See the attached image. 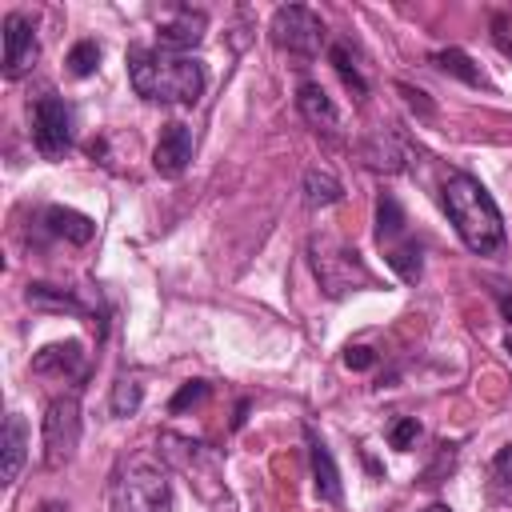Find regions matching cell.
Wrapping results in <instances>:
<instances>
[{"label":"cell","mask_w":512,"mask_h":512,"mask_svg":"<svg viewBox=\"0 0 512 512\" xmlns=\"http://www.w3.org/2000/svg\"><path fill=\"white\" fill-rule=\"evenodd\" d=\"M128 80L136 96L152 104H196L208 84L200 60L176 56L164 48H144V44L128 48Z\"/></svg>","instance_id":"1"},{"label":"cell","mask_w":512,"mask_h":512,"mask_svg":"<svg viewBox=\"0 0 512 512\" xmlns=\"http://www.w3.org/2000/svg\"><path fill=\"white\" fill-rule=\"evenodd\" d=\"M444 212H448V220H452V228L468 252H476V256H500L504 252V216L476 176L452 172L444 180Z\"/></svg>","instance_id":"2"},{"label":"cell","mask_w":512,"mask_h":512,"mask_svg":"<svg viewBox=\"0 0 512 512\" xmlns=\"http://www.w3.org/2000/svg\"><path fill=\"white\" fill-rule=\"evenodd\" d=\"M112 512H172V480L152 460H132L112 484Z\"/></svg>","instance_id":"3"},{"label":"cell","mask_w":512,"mask_h":512,"mask_svg":"<svg viewBox=\"0 0 512 512\" xmlns=\"http://www.w3.org/2000/svg\"><path fill=\"white\" fill-rule=\"evenodd\" d=\"M76 444H80V400L56 396L44 412V464L64 468L76 456Z\"/></svg>","instance_id":"4"},{"label":"cell","mask_w":512,"mask_h":512,"mask_svg":"<svg viewBox=\"0 0 512 512\" xmlns=\"http://www.w3.org/2000/svg\"><path fill=\"white\" fill-rule=\"evenodd\" d=\"M272 40L292 56H316L324 48V20L304 4H284L272 12Z\"/></svg>","instance_id":"5"},{"label":"cell","mask_w":512,"mask_h":512,"mask_svg":"<svg viewBox=\"0 0 512 512\" xmlns=\"http://www.w3.org/2000/svg\"><path fill=\"white\" fill-rule=\"evenodd\" d=\"M32 140L40 148V156L60 160L72 148V112L60 96H44L32 108Z\"/></svg>","instance_id":"6"},{"label":"cell","mask_w":512,"mask_h":512,"mask_svg":"<svg viewBox=\"0 0 512 512\" xmlns=\"http://www.w3.org/2000/svg\"><path fill=\"white\" fill-rule=\"evenodd\" d=\"M36 60H40L36 24L24 12H8L4 16V76L8 80H20Z\"/></svg>","instance_id":"7"},{"label":"cell","mask_w":512,"mask_h":512,"mask_svg":"<svg viewBox=\"0 0 512 512\" xmlns=\"http://www.w3.org/2000/svg\"><path fill=\"white\" fill-rule=\"evenodd\" d=\"M188 160H192V128L168 124V128L160 132L156 148H152V168H156L160 176L176 180V176L188 168Z\"/></svg>","instance_id":"8"},{"label":"cell","mask_w":512,"mask_h":512,"mask_svg":"<svg viewBox=\"0 0 512 512\" xmlns=\"http://www.w3.org/2000/svg\"><path fill=\"white\" fill-rule=\"evenodd\" d=\"M304 436H308V460H312V484H316V496L328 500V504H340V500H344V484H340V468H336L328 444L316 436L312 424L304 428Z\"/></svg>","instance_id":"9"},{"label":"cell","mask_w":512,"mask_h":512,"mask_svg":"<svg viewBox=\"0 0 512 512\" xmlns=\"http://www.w3.org/2000/svg\"><path fill=\"white\" fill-rule=\"evenodd\" d=\"M204 28H208L204 12L180 8L168 24H160V28H156V40H160V48H164V52H184V48H196V44L204 40Z\"/></svg>","instance_id":"10"},{"label":"cell","mask_w":512,"mask_h":512,"mask_svg":"<svg viewBox=\"0 0 512 512\" xmlns=\"http://www.w3.org/2000/svg\"><path fill=\"white\" fill-rule=\"evenodd\" d=\"M296 108H300V116H304L312 128H320V132H336V128H340V112H336L332 96H328L316 80H304V84L296 88Z\"/></svg>","instance_id":"11"},{"label":"cell","mask_w":512,"mask_h":512,"mask_svg":"<svg viewBox=\"0 0 512 512\" xmlns=\"http://www.w3.org/2000/svg\"><path fill=\"white\" fill-rule=\"evenodd\" d=\"M84 368V348L80 340H64V344H48L36 352L32 360V372L40 376H76Z\"/></svg>","instance_id":"12"},{"label":"cell","mask_w":512,"mask_h":512,"mask_svg":"<svg viewBox=\"0 0 512 512\" xmlns=\"http://www.w3.org/2000/svg\"><path fill=\"white\" fill-rule=\"evenodd\" d=\"M0 452H4V472H0V480H4V484H12V480L20 476V468H24V460H28V424H24V416L8 412Z\"/></svg>","instance_id":"13"},{"label":"cell","mask_w":512,"mask_h":512,"mask_svg":"<svg viewBox=\"0 0 512 512\" xmlns=\"http://www.w3.org/2000/svg\"><path fill=\"white\" fill-rule=\"evenodd\" d=\"M44 220H48V228H52L56 236H64V240H72V244H88L92 232H96L92 216H84V212H76V208H60V204H52V208L44 212Z\"/></svg>","instance_id":"14"},{"label":"cell","mask_w":512,"mask_h":512,"mask_svg":"<svg viewBox=\"0 0 512 512\" xmlns=\"http://www.w3.org/2000/svg\"><path fill=\"white\" fill-rule=\"evenodd\" d=\"M344 196V184L328 172V168H308L304 172V200L312 204V208H328V204H336Z\"/></svg>","instance_id":"15"},{"label":"cell","mask_w":512,"mask_h":512,"mask_svg":"<svg viewBox=\"0 0 512 512\" xmlns=\"http://www.w3.org/2000/svg\"><path fill=\"white\" fill-rule=\"evenodd\" d=\"M384 256H388V268H392L404 284H416V280H420V244H416V240L404 236V240H396Z\"/></svg>","instance_id":"16"},{"label":"cell","mask_w":512,"mask_h":512,"mask_svg":"<svg viewBox=\"0 0 512 512\" xmlns=\"http://www.w3.org/2000/svg\"><path fill=\"white\" fill-rule=\"evenodd\" d=\"M28 304H32V308H52V312H72V316L84 312V304H80L72 292L52 288V284H28Z\"/></svg>","instance_id":"17"},{"label":"cell","mask_w":512,"mask_h":512,"mask_svg":"<svg viewBox=\"0 0 512 512\" xmlns=\"http://www.w3.org/2000/svg\"><path fill=\"white\" fill-rule=\"evenodd\" d=\"M404 208H400V200L396 196H380V204H376V236H380V244L384 240H404Z\"/></svg>","instance_id":"18"},{"label":"cell","mask_w":512,"mask_h":512,"mask_svg":"<svg viewBox=\"0 0 512 512\" xmlns=\"http://www.w3.org/2000/svg\"><path fill=\"white\" fill-rule=\"evenodd\" d=\"M432 64H436L440 72L464 80V84H480V68H476V64L468 60V52H460V48H440V52H432Z\"/></svg>","instance_id":"19"},{"label":"cell","mask_w":512,"mask_h":512,"mask_svg":"<svg viewBox=\"0 0 512 512\" xmlns=\"http://www.w3.org/2000/svg\"><path fill=\"white\" fill-rule=\"evenodd\" d=\"M140 400H144V388L136 384V380H128V376H120L116 384H112V400H108V408H112V416H136V408H140Z\"/></svg>","instance_id":"20"},{"label":"cell","mask_w":512,"mask_h":512,"mask_svg":"<svg viewBox=\"0 0 512 512\" xmlns=\"http://www.w3.org/2000/svg\"><path fill=\"white\" fill-rule=\"evenodd\" d=\"M328 60H332V68L340 72L344 88H352L356 96H368V84H364V76H360V68L352 64V56H348V48H344V44H332V48H328Z\"/></svg>","instance_id":"21"},{"label":"cell","mask_w":512,"mask_h":512,"mask_svg":"<svg viewBox=\"0 0 512 512\" xmlns=\"http://www.w3.org/2000/svg\"><path fill=\"white\" fill-rule=\"evenodd\" d=\"M96 64H100V44H96V40L72 44V52H68V72H72V76H92Z\"/></svg>","instance_id":"22"},{"label":"cell","mask_w":512,"mask_h":512,"mask_svg":"<svg viewBox=\"0 0 512 512\" xmlns=\"http://www.w3.org/2000/svg\"><path fill=\"white\" fill-rule=\"evenodd\" d=\"M204 396H208V380H188V384H180V392L168 400V408H172V412H188V408H196Z\"/></svg>","instance_id":"23"},{"label":"cell","mask_w":512,"mask_h":512,"mask_svg":"<svg viewBox=\"0 0 512 512\" xmlns=\"http://www.w3.org/2000/svg\"><path fill=\"white\" fill-rule=\"evenodd\" d=\"M364 156H368V164L372 168H388V172H396V168H404V160H400V152H392V148H384V140L376 136L368 148H364Z\"/></svg>","instance_id":"24"},{"label":"cell","mask_w":512,"mask_h":512,"mask_svg":"<svg viewBox=\"0 0 512 512\" xmlns=\"http://www.w3.org/2000/svg\"><path fill=\"white\" fill-rule=\"evenodd\" d=\"M420 436V424H416V416H400L392 428H388V440H392V448H412V440Z\"/></svg>","instance_id":"25"},{"label":"cell","mask_w":512,"mask_h":512,"mask_svg":"<svg viewBox=\"0 0 512 512\" xmlns=\"http://www.w3.org/2000/svg\"><path fill=\"white\" fill-rule=\"evenodd\" d=\"M344 364L356 368V372H360V368H372V364H376V352L364 348V344H348V348H344Z\"/></svg>","instance_id":"26"},{"label":"cell","mask_w":512,"mask_h":512,"mask_svg":"<svg viewBox=\"0 0 512 512\" xmlns=\"http://www.w3.org/2000/svg\"><path fill=\"white\" fill-rule=\"evenodd\" d=\"M492 472H496V480H500V484H508V488H512V444H504V448L496 452Z\"/></svg>","instance_id":"27"},{"label":"cell","mask_w":512,"mask_h":512,"mask_svg":"<svg viewBox=\"0 0 512 512\" xmlns=\"http://www.w3.org/2000/svg\"><path fill=\"white\" fill-rule=\"evenodd\" d=\"M400 92H404V100H408L412 108H420L424 116H432V104L424 100V92H416V88H408V84H400Z\"/></svg>","instance_id":"28"},{"label":"cell","mask_w":512,"mask_h":512,"mask_svg":"<svg viewBox=\"0 0 512 512\" xmlns=\"http://www.w3.org/2000/svg\"><path fill=\"white\" fill-rule=\"evenodd\" d=\"M496 300H500V312H504V316H508V324H512V296H508V292H500Z\"/></svg>","instance_id":"29"},{"label":"cell","mask_w":512,"mask_h":512,"mask_svg":"<svg viewBox=\"0 0 512 512\" xmlns=\"http://www.w3.org/2000/svg\"><path fill=\"white\" fill-rule=\"evenodd\" d=\"M40 512H68V508H64V504H56V500H48V504H44Z\"/></svg>","instance_id":"30"},{"label":"cell","mask_w":512,"mask_h":512,"mask_svg":"<svg viewBox=\"0 0 512 512\" xmlns=\"http://www.w3.org/2000/svg\"><path fill=\"white\" fill-rule=\"evenodd\" d=\"M424 512H452V508H448V504H428Z\"/></svg>","instance_id":"31"},{"label":"cell","mask_w":512,"mask_h":512,"mask_svg":"<svg viewBox=\"0 0 512 512\" xmlns=\"http://www.w3.org/2000/svg\"><path fill=\"white\" fill-rule=\"evenodd\" d=\"M508 352H512V332H508Z\"/></svg>","instance_id":"32"}]
</instances>
